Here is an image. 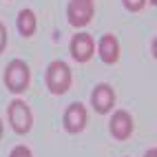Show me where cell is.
Returning <instances> with one entry per match:
<instances>
[{"mask_svg": "<svg viewBox=\"0 0 157 157\" xmlns=\"http://www.w3.org/2000/svg\"><path fill=\"white\" fill-rule=\"evenodd\" d=\"M31 71L25 60H11L5 69V84L11 93H25L29 89Z\"/></svg>", "mask_w": 157, "mask_h": 157, "instance_id": "obj_1", "label": "cell"}, {"mask_svg": "<svg viewBox=\"0 0 157 157\" xmlns=\"http://www.w3.org/2000/svg\"><path fill=\"white\" fill-rule=\"evenodd\" d=\"M47 86L53 95H62L71 89V69L67 62L53 60L47 67Z\"/></svg>", "mask_w": 157, "mask_h": 157, "instance_id": "obj_2", "label": "cell"}, {"mask_svg": "<svg viewBox=\"0 0 157 157\" xmlns=\"http://www.w3.org/2000/svg\"><path fill=\"white\" fill-rule=\"evenodd\" d=\"M9 122H11V128L18 135H27L31 131V124H33V115H31V109L22 100H13L7 109Z\"/></svg>", "mask_w": 157, "mask_h": 157, "instance_id": "obj_3", "label": "cell"}, {"mask_svg": "<svg viewBox=\"0 0 157 157\" xmlns=\"http://www.w3.org/2000/svg\"><path fill=\"white\" fill-rule=\"evenodd\" d=\"M93 51H95V42H93V38L84 31H80V33L73 36L71 40V56L75 62H89L93 58Z\"/></svg>", "mask_w": 157, "mask_h": 157, "instance_id": "obj_4", "label": "cell"}, {"mask_svg": "<svg viewBox=\"0 0 157 157\" xmlns=\"http://www.w3.org/2000/svg\"><path fill=\"white\" fill-rule=\"evenodd\" d=\"M86 122H89V113L84 109V104L73 102L71 106L64 111V128L69 133H80L86 126Z\"/></svg>", "mask_w": 157, "mask_h": 157, "instance_id": "obj_5", "label": "cell"}, {"mask_svg": "<svg viewBox=\"0 0 157 157\" xmlns=\"http://www.w3.org/2000/svg\"><path fill=\"white\" fill-rule=\"evenodd\" d=\"M69 22L73 27H86L93 20V2H80V0H71L67 7Z\"/></svg>", "mask_w": 157, "mask_h": 157, "instance_id": "obj_6", "label": "cell"}, {"mask_svg": "<svg viewBox=\"0 0 157 157\" xmlns=\"http://www.w3.org/2000/svg\"><path fill=\"white\" fill-rule=\"evenodd\" d=\"M91 104L98 113H109L113 106H115V91L109 86V84H98L91 93Z\"/></svg>", "mask_w": 157, "mask_h": 157, "instance_id": "obj_7", "label": "cell"}, {"mask_svg": "<svg viewBox=\"0 0 157 157\" xmlns=\"http://www.w3.org/2000/svg\"><path fill=\"white\" fill-rule=\"evenodd\" d=\"M111 135L115 140H128L133 133V117L128 111H115L111 117Z\"/></svg>", "mask_w": 157, "mask_h": 157, "instance_id": "obj_8", "label": "cell"}, {"mask_svg": "<svg viewBox=\"0 0 157 157\" xmlns=\"http://www.w3.org/2000/svg\"><path fill=\"white\" fill-rule=\"evenodd\" d=\"M98 51H100V58H102L104 64H115V62L120 60V42H117V38L113 33L102 36Z\"/></svg>", "mask_w": 157, "mask_h": 157, "instance_id": "obj_9", "label": "cell"}, {"mask_svg": "<svg viewBox=\"0 0 157 157\" xmlns=\"http://www.w3.org/2000/svg\"><path fill=\"white\" fill-rule=\"evenodd\" d=\"M36 27H38V20H36V13L31 9H22L18 13V31L22 38H31L36 33Z\"/></svg>", "mask_w": 157, "mask_h": 157, "instance_id": "obj_10", "label": "cell"}, {"mask_svg": "<svg viewBox=\"0 0 157 157\" xmlns=\"http://www.w3.org/2000/svg\"><path fill=\"white\" fill-rule=\"evenodd\" d=\"M146 5V0H124V7L128 11H140V9Z\"/></svg>", "mask_w": 157, "mask_h": 157, "instance_id": "obj_11", "label": "cell"}, {"mask_svg": "<svg viewBox=\"0 0 157 157\" xmlns=\"http://www.w3.org/2000/svg\"><path fill=\"white\" fill-rule=\"evenodd\" d=\"M9 157H33V155H31V151L27 148V146H16Z\"/></svg>", "mask_w": 157, "mask_h": 157, "instance_id": "obj_12", "label": "cell"}, {"mask_svg": "<svg viewBox=\"0 0 157 157\" xmlns=\"http://www.w3.org/2000/svg\"><path fill=\"white\" fill-rule=\"evenodd\" d=\"M5 47H7V29H5L2 22H0V53L5 51Z\"/></svg>", "mask_w": 157, "mask_h": 157, "instance_id": "obj_13", "label": "cell"}, {"mask_svg": "<svg viewBox=\"0 0 157 157\" xmlns=\"http://www.w3.org/2000/svg\"><path fill=\"white\" fill-rule=\"evenodd\" d=\"M144 157H157V148H151V151H148V153H146Z\"/></svg>", "mask_w": 157, "mask_h": 157, "instance_id": "obj_14", "label": "cell"}, {"mask_svg": "<svg viewBox=\"0 0 157 157\" xmlns=\"http://www.w3.org/2000/svg\"><path fill=\"white\" fill-rule=\"evenodd\" d=\"M0 137H2V120H0Z\"/></svg>", "mask_w": 157, "mask_h": 157, "instance_id": "obj_15", "label": "cell"}, {"mask_svg": "<svg viewBox=\"0 0 157 157\" xmlns=\"http://www.w3.org/2000/svg\"><path fill=\"white\" fill-rule=\"evenodd\" d=\"M80 2H93V0H80Z\"/></svg>", "mask_w": 157, "mask_h": 157, "instance_id": "obj_16", "label": "cell"}, {"mask_svg": "<svg viewBox=\"0 0 157 157\" xmlns=\"http://www.w3.org/2000/svg\"><path fill=\"white\" fill-rule=\"evenodd\" d=\"M151 2H153V5H157V0H151Z\"/></svg>", "mask_w": 157, "mask_h": 157, "instance_id": "obj_17", "label": "cell"}]
</instances>
